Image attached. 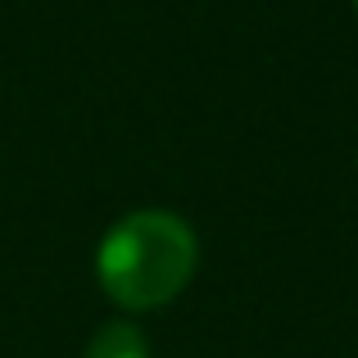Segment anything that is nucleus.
<instances>
[{
  "instance_id": "obj_1",
  "label": "nucleus",
  "mask_w": 358,
  "mask_h": 358,
  "mask_svg": "<svg viewBox=\"0 0 358 358\" xmlns=\"http://www.w3.org/2000/svg\"><path fill=\"white\" fill-rule=\"evenodd\" d=\"M200 241L191 222L168 209H136L105 231L96 250V277L105 295L127 313L164 308L191 286Z\"/></svg>"
},
{
  "instance_id": "obj_3",
  "label": "nucleus",
  "mask_w": 358,
  "mask_h": 358,
  "mask_svg": "<svg viewBox=\"0 0 358 358\" xmlns=\"http://www.w3.org/2000/svg\"><path fill=\"white\" fill-rule=\"evenodd\" d=\"M354 9H358V0H354Z\"/></svg>"
},
{
  "instance_id": "obj_2",
  "label": "nucleus",
  "mask_w": 358,
  "mask_h": 358,
  "mask_svg": "<svg viewBox=\"0 0 358 358\" xmlns=\"http://www.w3.org/2000/svg\"><path fill=\"white\" fill-rule=\"evenodd\" d=\"M82 358H150V345L131 322H105L87 341V354Z\"/></svg>"
}]
</instances>
